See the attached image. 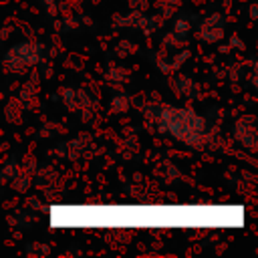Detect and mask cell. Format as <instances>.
<instances>
[{
    "label": "cell",
    "instance_id": "6da1fadb",
    "mask_svg": "<svg viewBox=\"0 0 258 258\" xmlns=\"http://www.w3.org/2000/svg\"><path fill=\"white\" fill-rule=\"evenodd\" d=\"M54 224H163V226H236L244 222L242 208H52Z\"/></svg>",
    "mask_w": 258,
    "mask_h": 258
}]
</instances>
